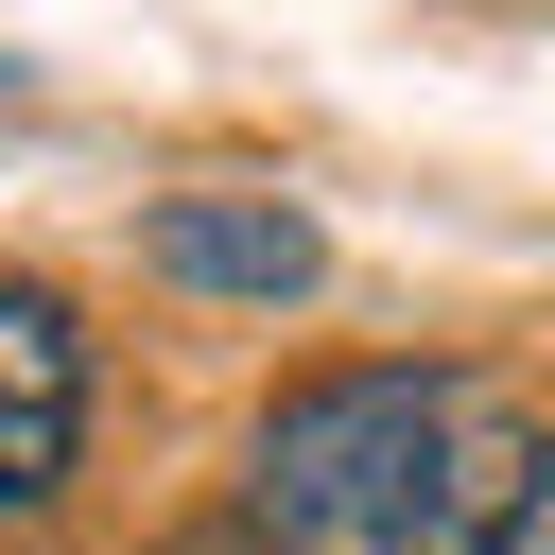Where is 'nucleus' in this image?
I'll list each match as a JSON object with an SVG mask.
<instances>
[{"mask_svg":"<svg viewBox=\"0 0 555 555\" xmlns=\"http://www.w3.org/2000/svg\"><path fill=\"white\" fill-rule=\"evenodd\" d=\"M538 451L468 364H330L260 416V538L278 555H520Z\"/></svg>","mask_w":555,"mask_h":555,"instance_id":"nucleus-1","label":"nucleus"},{"mask_svg":"<svg viewBox=\"0 0 555 555\" xmlns=\"http://www.w3.org/2000/svg\"><path fill=\"white\" fill-rule=\"evenodd\" d=\"M0 104H17V52H0Z\"/></svg>","mask_w":555,"mask_h":555,"instance_id":"nucleus-5","label":"nucleus"},{"mask_svg":"<svg viewBox=\"0 0 555 555\" xmlns=\"http://www.w3.org/2000/svg\"><path fill=\"white\" fill-rule=\"evenodd\" d=\"M69 434H87V330H69V295L0 278V520L69 486Z\"/></svg>","mask_w":555,"mask_h":555,"instance_id":"nucleus-2","label":"nucleus"},{"mask_svg":"<svg viewBox=\"0 0 555 555\" xmlns=\"http://www.w3.org/2000/svg\"><path fill=\"white\" fill-rule=\"evenodd\" d=\"M520 555H555V451H538V503H520Z\"/></svg>","mask_w":555,"mask_h":555,"instance_id":"nucleus-4","label":"nucleus"},{"mask_svg":"<svg viewBox=\"0 0 555 555\" xmlns=\"http://www.w3.org/2000/svg\"><path fill=\"white\" fill-rule=\"evenodd\" d=\"M156 278H191V295H312L330 278V243H312V208H278V191H173L156 208Z\"/></svg>","mask_w":555,"mask_h":555,"instance_id":"nucleus-3","label":"nucleus"}]
</instances>
